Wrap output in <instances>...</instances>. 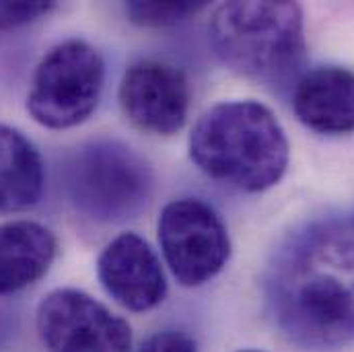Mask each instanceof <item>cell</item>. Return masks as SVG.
<instances>
[{
	"instance_id": "obj_1",
	"label": "cell",
	"mask_w": 354,
	"mask_h": 352,
	"mask_svg": "<svg viewBox=\"0 0 354 352\" xmlns=\"http://www.w3.org/2000/svg\"><path fill=\"white\" fill-rule=\"evenodd\" d=\"M264 301L274 328L303 351L354 344V210L307 221L276 248Z\"/></svg>"
},
{
	"instance_id": "obj_2",
	"label": "cell",
	"mask_w": 354,
	"mask_h": 352,
	"mask_svg": "<svg viewBox=\"0 0 354 352\" xmlns=\"http://www.w3.org/2000/svg\"><path fill=\"white\" fill-rule=\"evenodd\" d=\"M189 159L210 179L245 194L274 187L288 169V136L270 107L254 99L223 101L196 122Z\"/></svg>"
},
{
	"instance_id": "obj_3",
	"label": "cell",
	"mask_w": 354,
	"mask_h": 352,
	"mask_svg": "<svg viewBox=\"0 0 354 352\" xmlns=\"http://www.w3.org/2000/svg\"><path fill=\"white\" fill-rule=\"evenodd\" d=\"M210 46L233 73L268 87L297 81L305 60V17L297 2H225L208 25Z\"/></svg>"
},
{
	"instance_id": "obj_4",
	"label": "cell",
	"mask_w": 354,
	"mask_h": 352,
	"mask_svg": "<svg viewBox=\"0 0 354 352\" xmlns=\"http://www.w3.org/2000/svg\"><path fill=\"white\" fill-rule=\"evenodd\" d=\"M153 183L149 163L132 147L107 138L83 145L64 169L71 204L105 225L136 219L151 200Z\"/></svg>"
},
{
	"instance_id": "obj_5",
	"label": "cell",
	"mask_w": 354,
	"mask_h": 352,
	"mask_svg": "<svg viewBox=\"0 0 354 352\" xmlns=\"http://www.w3.org/2000/svg\"><path fill=\"white\" fill-rule=\"evenodd\" d=\"M103 85L105 62L97 48L79 37L66 39L39 60L27 95V111L44 128H75L97 109Z\"/></svg>"
},
{
	"instance_id": "obj_6",
	"label": "cell",
	"mask_w": 354,
	"mask_h": 352,
	"mask_svg": "<svg viewBox=\"0 0 354 352\" xmlns=\"http://www.w3.org/2000/svg\"><path fill=\"white\" fill-rule=\"evenodd\" d=\"M157 237L165 264L181 286L210 282L231 258V237L221 214L200 198H177L163 206Z\"/></svg>"
},
{
	"instance_id": "obj_7",
	"label": "cell",
	"mask_w": 354,
	"mask_h": 352,
	"mask_svg": "<svg viewBox=\"0 0 354 352\" xmlns=\"http://www.w3.org/2000/svg\"><path fill=\"white\" fill-rule=\"evenodd\" d=\"M35 322L50 352H132L130 324L79 288L46 295Z\"/></svg>"
},
{
	"instance_id": "obj_8",
	"label": "cell",
	"mask_w": 354,
	"mask_h": 352,
	"mask_svg": "<svg viewBox=\"0 0 354 352\" xmlns=\"http://www.w3.org/2000/svg\"><path fill=\"white\" fill-rule=\"evenodd\" d=\"M118 97L126 118L136 128L171 136L187 120L192 89L183 71L147 58L126 68Z\"/></svg>"
},
{
	"instance_id": "obj_9",
	"label": "cell",
	"mask_w": 354,
	"mask_h": 352,
	"mask_svg": "<svg viewBox=\"0 0 354 352\" xmlns=\"http://www.w3.org/2000/svg\"><path fill=\"white\" fill-rule=\"evenodd\" d=\"M97 276L105 293L132 313L151 311L167 297V278L159 256L147 239L130 231L103 248Z\"/></svg>"
},
{
	"instance_id": "obj_10",
	"label": "cell",
	"mask_w": 354,
	"mask_h": 352,
	"mask_svg": "<svg viewBox=\"0 0 354 352\" xmlns=\"http://www.w3.org/2000/svg\"><path fill=\"white\" fill-rule=\"evenodd\" d=\"M297 120L317 134L354 132V73L342 66H315L292 85Z\"/></svg>"
},
{
	"instance_id": "obj_11",
	"label": "cell",
	"mask_w": 354,
	"mask_h": 352,
	"mask_svg": "<svg viewBox=\"0 0 354 352\" xmlns=\"http://www.w3.org/2000/svg\"><path fill=\"white\" fill-rule=\"evenodd\" d=\"M52 229L35 221L0 225V295L19 293L44 278L56 260Z\"/></svg>"
},
{
	"instance_id": "obj_12",
	"label": "cell",
	"mask_w": 354,
	"mask_h": 352,
	"mask_svg": "<svg viewBox=\"0 0 354 352\" xmlns=\"http://www.w3.org/2000/svg\"><path fill=\"white\" fill-rule=\"evenodd\" d=\"M44 185L46 167L37 147L17 128L0 124V214L33 208Z\"/></svg>"
},
{
	"instance_id": "obj_13",
	"label": "cell",
	"mask_w": 354,
	"mask_h": 352,
	"mask_svg": "<svg viewBox=\"0 0 354 352\" xmlns=\"http://www.w3.org/2000/svg\"><path fill=\"white\" fill-rule=\"evenodd\" d=\"M202 8H206V2H194V0H181V2H126L124 10L130 23L147 29H163L174 27L177 23L198 15Z\"/></svg>"
},
{
	"instance_id": "obj_14",
	"label": "cell",
	"mask_w": 354,
	"mask_h": 352,
	"mask_svg": "<svg viewBox=\"0 0 354 352\" xmlns=\"http://www.w3.org/2000/svg\"><path fill=\"white\" fill-rule=\"evenodd\" d=\"M56 6H58L56 2H46V0H19V2L0 0V31H15L27 27L48 17L52 10H56Z\"/></svg>"
},
{
	"instance_id": "obj_15",
	"label": "cell",
	"mask_w": 354,
	"mask_h": 352,
	"mask_svg": "<svg viewBox=\"0 0 354 352\" xmlns=\"http://www.w3.org/2000/svg\"><path fill=\"white\" fill-rule=\"evenodd\" d=\"M136 352H198V344L187 332L163 330L149 336Z\"/></svg>"
},
{
	"instance_id": "obj_16",
	"label": "cell",
	"mask_w": 354,
	"mask_h": 352,
	"mask_svg": "<svg viewBox=\"0 0 354 352\" xmlns=\"http://www.w3.org/2000/svg\"><path fill=\"white\" fill-rule=\"evenodd\" d=\"M237 352H264V351H252V349H250V351H237Z\"/></svg>"
}]
</instances>
